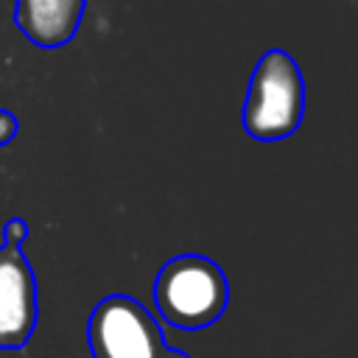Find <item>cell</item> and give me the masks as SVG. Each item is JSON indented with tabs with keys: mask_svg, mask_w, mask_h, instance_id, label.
Listing matches in <instances>:
<instances>
[{
	"mask_svg": "<svg viewBox=\"0 0 358 358\" xmlns=\"http://www.w3.org/2000/svg\"><path fill=\"white\" fill-rule=\"evenodd\" d=\"M157 313L179 330H204L215 324L229 305V280L224 268L204 255H176L154 277Z\"/></svg>",
	"mask_w": 358,
	"mask_h": 358,
	"instance_id": "6da1fadb",
	"label": "cell"
},
{
	"mask_svg": "<svg viewBox=\"0 0 358 358\" xmlns=\"http://www.w3.org/2000/svg\"><path fill=\"white\" fill-rule=\"evenodd\" d=\"M305 115V81L285 50H266L252 70L241 123L252 140L277 143L291 137Z\"/></svg>",
	"mask_w": 358,
	"mask_h": 358,
	"instance_id": "7a4b0ae2",
	"label": "cell"
},
{
	"mask_svg": "<svg viewBox=\"0 0 358 358\" xmlns=\"http://www.w3.org/2000/svg\"><path fill=\"white\" fill-rule=\"evenodd\" d=\"M92 358H159L165 344L154 313L134 296L109 294L87 319Z\"/></svg>",
	"mask_w": 358,
	"mask_h": 358,
	"instance_id": "3957f363",
	"label": "cell"
},
{
	"mask_svg": "<svg viewBox=\"0 0 358 358\" xmlns=\"http://www.w3.org/2000/svg\"><path fill=\"white\" fill-rule=\"evenodd\" d=\"M39 319L36 274L20 246H0V350H22Z\"/></svg>",
	"mask_w": 358,
	"mask_h": 358,
	"instance_id": "277c9868",
	"label": "cell"
},
{
	"mask_svg": "<svg viewBox=\"0 0 358 358\" xmlns=\"http://www.w3.org/2000/svg\"><path fill=\"white\" fill-rule=\"evenodd\" d=\"M84 0H17V25L39 48H59L73 39Z\"/></svg>",
	"mask_w": 358,
	"mask_h": 358,
	"instance_id": "5b68a950",
	"label": "cell"
},
{
	"mask_svg": "<svg viewBox=\"0 0 358 358\" xmlns=\"http://www.w3.org/2000/svg\"><path fill=\"white\" fill-rule=\"evenodd\" d=\"M3 238L8 246H22V241L28 238V221L25 218H8L3 227Z\"/></svg>",
	"mask_w": 358,
	"mask_h": 358,
	"instance_id": "8992f818",
	"label": "cell"
},
{
	"mask_svg": "<svg viewBox=\"0 0 358 358\" xmlns=\"http://www.w3.org/2000/svg\"><path fill=\"white\" fill-rule=\"evenodd\" d=\"M17 134V117L8 109H0V145H8Z\"/></svg>",
	"mask_w": 358,
	"mask_h": 358,
	"instance_id": "52a82bcc",
	"label": "cell"
},
{
	"mask_svg": "<svg viewBox=\"0 0 358 358\" xmlns=\"http://www.w3.org/2000/svg\"><path fill=\"white\" fill-rule=\"evenodd\" d=\"M159 358H190V355H187L185 350H173V347H165Z\"/></svg>",
	"mask_w": 358,
	"mask_h": 358,
	"instance_id": "ba28073f",
	"label": "cell"
}]
</instances>
